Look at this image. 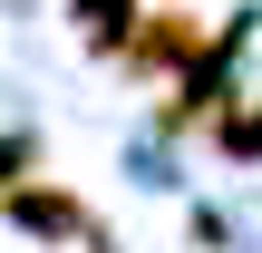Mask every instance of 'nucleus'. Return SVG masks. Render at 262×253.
<instances>
[{"label": "nucleus", "instance_id": "nucleus-1", "mask_svg": "<svg viewBox=\"0 0 262 253\" xmlns=\"http://www.w3.org/2000/svg\"><path fill=\"white\" fill-rule=\"evenodd\" d=\"M117 59H126L136 78H156V68H185V78H194V68L214 59V39H204V20H194V10H146V20H136V39H126Z\"/></svg>", "mask_w": 262, "mask_h": 253}, {"label": "nucleus", "instance_id": "nucleus-2", "mask_svg": "<svg viewBox=\"0 0 262 253\" xmlns=\"http://www.w3.org/2000/svg\"><path fill=\"white\" fill-rule=\"evenodd\" d=\"M10 224L39 234V244H97V215L68 185H10Z\"/></svg>", "mask_w": 262, "mask_h": 253}, {"label": "nucleus", "instance_id": "nucleus-3", "mask_svg": "<svg viewBox=\"0 0 262 253\" xmlns=\"http://www.w3.org/2000/svg\"><path fill=\"white\" fill-rule=\"evenodd\" d=\"M68 20L88 29V49H97V59H117V49L136 39V20H146V10H136V0H68Z\"/></svg>", "mask_w": 262, "mask_h": 253}, {"label": "nucleus", "instance_id": "nucleus-4", "mask_svg": "<svg viewBox=\"0 0 262 253\" xmlns=\"http://www.w3.org/2000/svg\"><path fill=\"white\" fill-rule=\"evenodd\" d=\"M214 137H224V156H233V166H253V156H262V98H253V107H224V127H214Z\"/></svg>", "mask_w": 262, "mask_h": 253}]
</instances>
